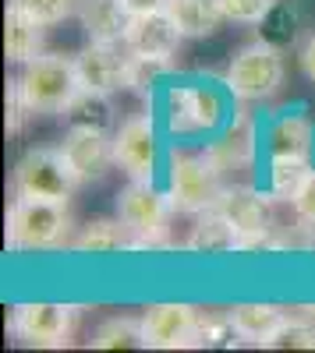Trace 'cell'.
<instances>
[{
	"label": "cell",
	"instance_id": "1",
	"mask_svg": "<svg viewBox=\"0 0 315 353\" xmlns=\"http://www.w3.org/2000/svg\"><path fill=\"white\" fill-rule=\"evenodd\" d=\"M223 166L209 152H178L170 156L166 170V194L174 201V209L181 216H198L206 209H216V201L223 194Z\"/></svg>",
	"mask_w": 315,
	"mask_h": 353
},
{
	"label": "cell",
	"instance_id": "2",
	"mask_svg": "<svg viewBox=\"0 0 315 353\" xmlns=\"http://www.w3.org/2000/svg\"><path fill=\"white\" fill-rule=\"evenodd\" d=\"M18 88H21L25 103L32 106V113H61V110L75 99V92L82 88L75 57L46 53V50H43V53L32 57L28 64H21Z\"/></svg>",
	"mask_w": 315,
	"mask_h": 353
},
{
	"label": "cell",
	"instance_id": "3",
	"mask_svg": "<svg viewBox=\"0 0 315 353\" xmlns=\"http://www.w3.org/2000/svg\"><path fill=\"white\" fill-rule=\"evenodd\" d=\"M71 216L64 201L15 198L8 209V248L11 251H46L68 244Z\"/></svg>",
	"mask_w": 315,
	"mask_h": 353
},
{
	"label": "cell",
	"instance_id": "4",
	"mask_svg": "<svg viewBox=\"0 0 315 353\" xmlns=\"http://www.w3.org/2000/svg\"><path fill=\"white\" fill-rule=\"evenodd\" d=\"M283 74H287V68H283V50L259 36L255 43H245L231 57V68H227L223 81L238 99L266 103L283 88Z\"/></svg>",
	"mask_w": 315,
	"mask_h": 353
},
{
	"label": "cell",
	"instance_id": "5",
	"mask_svg": "<svg viewBox=\"0 0 315 353\" xmlns=\"http://www.w3.org/2000/svg\"><path fill=\"white\" fill-rule=\"evenodd\" d=\"M174 201L166 191H160L153 181H131L121 188L117 194V216L124 219V226L135 237V251L138 248H163L166 233H170V216H174Z\"/></svg>",
	"mask_w": 315,
	"mask_h": 353
},
{
	"label": "cell",
	"instance_id": "6",
	"mask_svg": "<svg viewBox=\"0 0 315 353\" xmlns=\"http://www.w3.org/2000/svg\"><path fill=\"white\" fill-rule=\"evenodd\" d=\"M78 188V176L71 173L61 149H28L11 173V191L15 198H32V201H64Z\"/></svg>",
	"mask_w": 315,
	"mask_h": 353
},
{
	"label": "cell",
	"instance_id": "7",
	"mask_svg": "<svg viewBox=\"0 0 315 353\" xmlns=\"http://www.w3.org/2000/svg\"><path fill=\"white\" fill-rule=\"evenodd\" d=\"M78 325V307L71 304H18L8 314V329L25 346L61 350L71 343V332Z\"/></svg>",
	"mask_w": 315,
	"mask_h": 353
},
{
	"label": "cell",
	"instance_id": "8",
	"mask_svg": "<svg viewBox=\"0 0 315 353\" xmlns=\"http://www.w3.org/2000/svg\"><path fill=\"white\" fill-rule=\"evenodd\" d=\"M75 68L85 88L96 92H121L135 85V57L124 43H93L75 53Z\"/></svg>",
	"mask_w": 315,
	"mask_h": 353
},
{
	"label": "cell",
	"instance_id": "9",
	"mask_svg": "<svg viewBox=\"0 0 315 353\" xmlns=\"http://www.w3.org/2000/svg\"><path fill=\"white\" fill-rule=\"evenodd\" d=\"M223 121V103L206 85H174L166 92V128L170 134H206Z\"/></svg>",
	"mask_w": 315,
	"mask_h": 353
},
{
	"label": "cell",
	"instance_id": "10",
	"mask_svg": "<svg viewBox=\"0 0 315 353\" xmlns=\"http://www.w3.org/2000/svg\"><path fill=\"white\" fill-rule=\"evenodd\" d=\"M160 163V134L149 113L128 117L113 131V166H121L135 181H153Z\"/></svg>",
	"mask_w": 315,
	"mask_h": 353
},
{
	"label": "cell",
	"instance_id": "11",
	"mask_svg": "<svg viewBox=\"0 0 315 353\" xmlns=\"http://www.w3.org/2000/svg\"><path fill=\"white\" fill-rule=\"evenodd\" d=\"M198 321L202 311L191 304H149L142 314L149 350H188L198 346Z\"/></svg>",
	"mask_w": 315,
	"mask_h": 353
},
{
	"label": "cell",
	"instance_id": "12",
	"mask_svg": "<svg viewBox=\"0 0 315 353\" xmlns=\"http://www.w3.org/2000/svg\"><path fill=\"white\" fill-rule=\"evenodd\" d=\"M269 198L273 194H262V191H255L248 184H227L220 201H216V209L231 219L241 233V251L251 244V241H259L266 237V233L276 230L273 216H269Z\"/></svg>",
	"mask_w": 315,
	"mask_h": 353
},
{
	"label": "cell",
	"instance_id": "13",
	"mask_svg": "<svg viewBox=\"0 0 315 353\" xmlns=\"http://www.w3.org/2000/svg\"><path fill=\"white\" fill-rule=\"evenodd\" d=\"M57 149H61V156L68 159L71 173L78 176V184L103 181L106 170L113 166V138H110V131L68 128L64 141L57 145Z\"/></svg>",
	"mask_w": 315,
	"mask_h": 353
},
{
	"label": "cell",
	"instance_id": "14",
	"mask_svg": "<svg viewBox=\"0 0 315 353\" xmlns=\"http://www.w3.org/2000/svg\"><path fill=\"white\" fill-rule=\"evenodd\" d=\"M181 28L174 25L166 11H149V14H135L131 28L124 36V46L131 50V57L138 61H156V64H170V57L181 46Z\"/></svg>",
	"mask_w": 315,
	"mask_h": 353
},
{
	"label": "cell",
	"instance_id": "15",
	"mask_svg": "<svg viewBox=\"0 0 315 353\" xmlns=\"http://www.w3.org/2000/svg\"><path fill=\"white\" fill-rule=\"evenodd\" d=\"M266 145H269V159H283V156L312 159L315 124L301 110H283L280 117H273V124L266 131Z\"/></svg>",
	"mask_w": 315,
	"mask_h": 353
},
{
	"label": "cell",
	"instance_id": "16",
	"mask_svg": "<svg viewBox=\"0 0 315 353\" xmlns=\"http://www.w3.org/2000/svg\"><path fill=\"white\" fill-rule=\"evenodd\" d=\"M131 8L124 0H82L78 21L93 43H124L131 28Z\"/></svg>",
	"mask_w": 315,
	"mask_h": 353
},
{
	"label": "cell",
	"instance_id": "17",
	"mask_svg": "<svg viewBox=\"0 0 315 353\" xmlns=\"http://www.w3.org/2000/svg\"><path fill=\"white\" fill-rule=\"evenodd\" d=\"M188 251L195 254H234L241 251V233L220 209H206L195 216V226L188 233Z\"/></svg>",
	"mask_w": 315,
	"mask_h": 353
},
{
	"label": "cell",
	"instance_id": "18",
	"mask_svg": "<svg viewBox=\"0 0 315 353\" xmlns=\"http://www.w3.org/2000/svg\"><path fill=\"white\" fill-rule=\"evenodd\" d=\"M43 21H36L32 14H25L18 8L8 4L4 11V57H8V64H28L32 57L43 53Z\"/></svg>",
	"mask_w": 315,
	"mask_h": 353
},
{
	"label": "cell",
	"instance_id": "19",
	"mask_svg": "<svg viewBox=\"0 0 315 353\" xmlns=\"http://www.w3.org/2000/svg\"><path fill=\"white\" fill-rule=\"evenodd\" d=\"M231 318H234V329H238L241 339H248L255 346H266L283 325H287L291 314L276 304H234Z\"/></svg>",
	"mask_w": 315,
	"mask_h": 353
},
{
	"label": "cell",
	"instance_id": "20",
	"mask_svg": "<svg viewBox=\"0 0 315 353\" xmlns=\"http://www.w3.org/2000/svg\"><path fill=\"white\" fill-rule=\"evenodd\" d=\"M71 248L82 254H117V251H135V237L121 216L117 219H93L82 226V233L71 241Z\"/></svg>",
	"mask_w": 315,
	"mask_h": 353
},
{
	"label": "cell",
	"instance_id": "21",
	"mask_svg": "<svg viewBox=\"0 0 315 353\" xmlns=\"http://www.w3.org/2000/svg\"><path fill=\"white\" fill-rule=\"evenodd\" d=\"M166 14L174 18V25L181 28V36H188V39L213 36L216 28L227 21L220 0H170Z\"/></svg>",
	"mask_w": 315,
	"mask_h": 353
},
{
	"label": "cell",
	"instance_id": "22",
	"mask_svg": "<svg viewBox=\"0 0 315 353\" xmlns=\"http://www.w3.org/2000/svg\"><path fill=\"white\" fill-rule=\"evenodd\" d=\"M68 128H96V131H110L113 128V106H110V92H96V88H78L75 99L61 110Z\"/></svg>",
	"mask_w": 315,
	"mask_h": 353
},
{
	"label": "cell",
	"instance_id": "23",
	"mask_svg": "<svg viewBox=\"0 0 315 353\" xmlns=\"http://www.w3.org/2000/svg\"><path fill=\"white\" fill-rule=\"evenodd\" d=\"M315 176L312 159H298V156H283V159H269V194L276 201H294L301 194V188Z\"/></svg>",
	"mask_w": 315,
	"mask_h": 353
},
{
	"label": "cell",
	"instance_id": "24",
	"mask_svg": "<svg viewBox=\"0 0 315 353\" xmlns=\"http://www.w3.org/2000/svg\"><path fill=\"white\" fill-rule=\"evenodd\" d=\"M206 152H209L223 170H231V166H234V170H238V166H248L251 156H255V131H251V124H248V121L234 124L220 141L206 145Z\"/></svg>",
	"mask_w": 315,
	"mask_h": 353
},
{
	"label": "cell",
	"instance_id": "25",
	"mask_svg": "<svg viewBox=\"0 0 315 353\" xmlns=\"http://www.w3.org/2000/svg\"><path fill=\"white\" fill-rule=\"evenodd\" d=\"M96 350H135L146 346V329H142V318H106L93 336Z\"/></svg>",
	"mask_w": 315,
	"mask_h": 353
},
{
	"label": "cell",
	"instance_id": "26",
	"mask_svg": "<svg viewBox=\"0 0 315 353\" xmlns=\"http://www.w3.org/2000/svg\"><path fill=\"white\" fill-rule=\"evenodd\" d=\"M262 25V39H269L273 46H287L294 43V32H298V8L287 4V0H280V4L269 8V14L259 21Z\"/></svg>",
	"mask_w": 315,
	"mask_h": 353
},
{
	"label": "cell",
	"instance_id": "27",
	"mask_svg": "<svg viewBox=\"0 0 315 353\" xmlns=\"http://www.w3.org/2000/svg\"><path fill=\"white\" fill-rule=\"evenodd\" d=\"M241 336L234 329L231 311H202L198 321V346H234Z\"/></svg>",
	"mask_w": 315,
	"mask_h": 353
},
{
	"label": "cell",
	"instance_id": "28",
	"mask_svg": "<svg viewBox=\"0 0 315 353\" xmlns=\"http://www.w3.org/2000/svg\"><path fill=\"white\" fill-rule=\"evenodd\" d=\"M8 4L18 8V11H25V14H32L43 25H61L64 18L78 14L82 0H8Z\"/></svg>",
	"mask_w": 315,
	"mask_h": 353
},
{
	"label": "cell",
	"instance_id": "29",
	"mask_svg": "<svg viewBox=\"0 0 315 353\" xmlns=\"http://www.w3.org/2000/svg\"><path fill=\"white\" fill-rule=\"evenodd\" d=\"M266 346H273V350H315V321L287 318V325H283Z\"/></svg>",
	"mask_w": 315,
	"mask_h": 353
},
{
	"label": "cell",
	"instance_id": "30",
	"mask_svg": "<svg viewBox=\"0 0 315 353\" xmlns=\"http://www.w3.org/2000/svg\"><path fill=\"white\" fill-rule=\"evenodd\" d=\"M273 4L276 0H220L227 21H238V25H259Z\"/></svg>",
	"mask_w": 315,
	"mask_h": 353
},
{
	"label": "cell",
	"instance_id": "31",
	"mask_svg": "<svg viewBox=\"0 0 315 353\" xmlns=\"http://www.w3.org/2000/svg\"><path fill=\"white\" fill-rule=\"evenodd\" d=\"M28 117H32V106L25 103L21 88H18V78H11L8 81V134H18Z\"/></svg>",
	"mask_w": 315,
	"mask_h": 353
},
{
	"label": "cell",
	"instance_id": "32",
	"mask_svg": "<svg viewBox=\"0 0 315 353\" xmlns=\"http://www.w3.org/2000/svg\"><path fill=\"white\" fill-rule=\"evenodd\" d=\"M291 209H294L298 223H305V226H312V230H315V176L301 188V194L291 201Z\"/></svg>",
	"mask_w": 315,
	"mask_h": 353
},
{
	"label": "cell",
	"instance_id": "33",
	"mask_svg": "<svg viewBox=\"0 0 315 353\" xmlns=\"http://www.w3.org/2000/svg\"><path fill=\"white\" fill-rule=\"evenodd\" d=\"M298 61H301V71L315 81V36L305 39V46H301V53H298Z\"/></svg>",
	"mask_w": 315,
	"mask_h": 353
},
{
	"label": "cell",
	"instance_id": "34",
	"mask_svg": "<svg viewBox=\"0 0 315 353\" xmlns=\"http://www.w3.org/2000/svg\"><path fill=\"white\" fill-rule=\"evenodd\" d=\"M131 8V14H149V11H166L170 0H124Z\"/></svg>",
	"mask_w": 315,
	"mask_h": 353
}]
</instances>
